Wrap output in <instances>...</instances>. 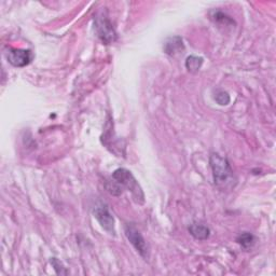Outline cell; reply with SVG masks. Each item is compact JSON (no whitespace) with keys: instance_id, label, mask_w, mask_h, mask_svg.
<instances>
[{"instance_id":"6da1fadb","label":"cell","mask_w":276,"mask_h":276,"mask_svg":"<svg viewBox=\"0 0 276 276\" xmlns=\"http://www.w3.org/2000/svg\"><path fill=\"white\" fill-rule=\"evenodd\" d=\"M210 164L213 171L214 182L219 189L227 191L235 187L236 178L228 159L217 153H213L210 157Z\"/></svg>"},{"instance_id":"7a4b0ae2","label":"cell","mask_w":276,"mask_h":276,"mask_svg":"<svg viewBox=\"0 0 276 276\" xmlns=\"http://www.w3.org/2000/svg\"><path fill=\"white\" fill-rule=\"evenodd\" d=\"M112 179L121 188H126L132 193L135 201L139 203V204H143L145 202V194L142 187L139 185L137 180L135 179L133 174L126 168H118V170H116L112 174Z\"/></svg>"},{"instance_id":"3957f363","label":"cell","mask_w":276,"mask_h":276,"mask_svg":"<svg viewBox=\"0 0 276 276\" xmlns=\"http://www.w3.org/2000/svg\"><path fill=\"white\" fill-rule=\"evenodd\" d=\"M94 25L98 38L104 44H111L117 40V32L108 15L104 11H101L95 16Z\"/></svg>"},{"instance_id":"277c9868","label":"cell","mask_w":276,"mask_h":276,"mask_svg":"<svg viewBox=\"0 0 276 276\" xmlns=\"http://www.w3.org/2000/svg\"><path fill=\"white\" fill-rule=\"evenodd\" d=\"M125 235L127 240L129 241L134 248L136 249L139 255L142 256L145 260L149 259V247L147 242L145 241L144 236L139 232L138 229L134 226V224H126L125 226Z\"/></svg>"},{"instance_id":"5b68a950","label":"cell","mask_w":276,"mask_h":276,"mask_svg":"<svg viewBox=\"0 0 276 276\" xmlns=\"http://www.w3.org/2000/svg\"><path fill=\"white\" fill-rule=\"evenodd\" d=\"M33 54L31 50L10 48L7 52V60L14 67H25L31 63Z\"/></svg>"},{"instance_id":"8992f818","label":"cell","mask_w":276,"mask_h":276,"mask_svg":"<svg viewBox=\"0 0 276 276\" xmlns=\"http://www.w3.org/2000/svg\"><path fill=\"white\" fill-rule=\"evenodd\" d=\"M94 217L97 219V221L101 226L104 230H106L107 232L110 234H115V218L111 215V213L109 212L108 208L105 205H100L94 208L93 211Z\"/></svg>"},{"instance_id":"52a82bcc","label":"cell","mask_w":276,"mask_h":276,"mask_svg":"<svg viewBox=\"0 0 276 276\" xmlns=\"http://www.w3.org/2000/svg\"><path fill=\"white\" fill-rule=\"evenodd\" d=\"M184 50V46L183 39L178 36L168 38L164 43V51L168 55H175L177 53L183 52Z\"/></svg>"},{"instance_id":"ba28073f","label":"cell","mask_w":276,"mask_h":276,"mask_svg":"<svg viewBox=\"0 0 276 276\" xmlns=\"http://www.w3.org/2000/svg\"><path fill=\"white\" fill-rule=\"evenodd\" d=\"M189 232L195 240H199V241L207 240L211 235L210 228H207L206 226H204V224H201V223L191 224L189 227Z\"/></svg>"},{"instance_id":"9c48e42d","label":"cell","mask_w":276,"mask_h":276,"mask_svg":"<svg viewBox=\"0 0 276 276\" xmlns=\"http://www.w3.org/2000/svg\"><path fill=\"white\" fill-rule=\"evenodd\" d=\"M203 64V59L199 58L195 55H190L185 60V68H187L190 72H196L199 71Z\"/></svg>"},{"instance_id":"30bf717a","label":"cell","mask_w":276,"mask_h":276,"mask_svg":"<svg viewBox=\"0 0 276 276\" xmlns=\"http://www.w3.org/2000/svg\"><path fill=\"white\" fill-rule=\"evenodd\" d=\"M236 242L243 247V248L245 249H249L251 248V247L255 245V242H256V239H255V236H253L251 233L249 232H244V233H242L239 235V238L236 239Z\"/></svg>"},{"instance_id":"8fae6325","label":"cell","mask_w":276,"mask_h":276,"mask_svg":"<svg viewBox=\"0 0 276 276\" xmlns=\"http://www.w3.org/2000/svg\"><path fill=\"white\" fill-rule=\"evenodd\" d=\"M212 18L217 22H221V23H224V25L233 24V20L230 19L227 14L220 12V11H215L214 14L212 15Z\"/></svg>"},{"instance_id":"7c38bea8","label":"cell","mask_w":276,"mask_h":276,"mask_svg":"<svg viewBox=\"0 0 276 276\" xmlns=\"http://www.w3.org/2000/svg\"><path fill=\"white\" fill-rule=\"evenodd\" d=\"M215 99H216V101H217L219 105L226 106V105H228L230 103V95L227 92H224V91H218L216 93Z\"/></svg>"},{"instance_id":"4fadbf2b","label":"cell","mask_w":276,"mask_h":276,"mask_svg":"<svg viewBox=\"0 0 276 276\" xmlns=\"http://www.w3.org/2000/svg\"><path fill=\"white\" fill-rule=\"evenodd\" d=\"M51 263H52V266L55 270V272L58 273L59 275H66V274H68V272H67V270L64 268L63 266V263H61L60 260H58L56 258H52V260H51Z\"/></svg>"}]
</instances>
